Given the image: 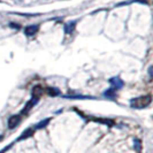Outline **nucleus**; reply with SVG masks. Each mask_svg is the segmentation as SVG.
<instances>
[{
  "label": "nucleus",
  "instance_id": "5",
  "mask_svg": "<svg viewBox=\"0 0 153 153\" xmlns=\"http://www.w3.org/2000/svg\"><path fill=\"white\" fill-rule=\"evenodd\" d=\"M109 83L113 85V88H115L116 90L121 89L123 86V84H124L122 79H120L119 77H113V78H111V79H109Z\"/></svg>",
  "mask_w": 153,
  "mask_h": 153
},
{
  "label": "nucleus",
  "instance_id": "13",
  "mask_svg": "<svg viewBox=\"0 0 153 153\" xmlns=\"http://www.w3.org/2000/svg\"><path fill=\"white\" fill-rule=\"evenodd\" d=\"M149 74H150V76L152 77V67H150V69H149Z\"/></svg>",
  "mask_w": 153,
  "mask_h": 153
},
{
  "label": "nucleus",
  "instance_id": "3",
  "mask_svg": "<svg viewBox=\"0 0 153 153\" xmlns=\"http://www.w3.org/2000/svg\"><path fill=\"white\" fill-rule=\"evenodd\" d=\"M39 30V25H28V27H25L24 28V33L28 36V37H32V36H35Z\"/></svg>",
  "mask_w": 153,
  "mask_h": 153
},
{
  "label": "nucleus",
  "instance_id": "8",
  "mask_svg": "<svg viewBox=\"0 0 153 153\" xmlns=\"http://www.w3.org/2000/svg\"><path fill=\"white\" fill-rule=\"evenodd\" d=\"M43 94V88L40 85H36L33 89H32V97L33 98H40V96Z\"/></svg>",
  "mask_w": 153,
  "mask_h": 153
},
{
  "label": "nucleus",
  "instance_id": "2",
  "mask_svg": "<svg viewBox=\"0 0 153 153\" xmlns=\"http://www.w3.org/2000/svg\"><path fill=\"white\" fill-rule=\"evenodd\" d=\"M20 122H21V116L20 115H13L8 119V128L14 129L20 124Z\"/></svg>",
  "mask_w": 153,
  "mask_h": 153
},
{
  "label": "nucleus",
  "instance_id": "10",
  "mask_svg": "<svg viewBox=\"0 0 153 153\" xmlns=\"http://www.w3.org/2000/svg\"><path fill=\"white\" fill-rule=\"evenodd\" d=\"M50 121H51V119H50V117L45 119L44 121H40V122L36 126V129H44V128H46V126L50 123Z\"/></svg>",
  "mask_w": 153,
  "mask_h": 153
},
{
  "label": "nucleus",
  "instance_id": "14",
  "mask_svg": "<svg viewBox=\"0 0 153 153\" xmlns=\"http://www.w3.org/2000/svg\"><path fill=\"white\" fill-rule=\"evenodd\" d=\"M1 139H2V136H0V140H1Z\"/></svg>",
  "mask_w": 153,
  "mask_h": 153
},
{
  "label": "nucleus",
  "instance_id": "7",
  "mask_svg": "<svg viewBox=\"0 0 153 153\" xmlns=\"http://www.w3.org/2000/svg\"><path fill=\"white\" fill-rule=\"evenodd\" d=\"M76 21H70V22L65 24V32L66 33H73V31L75 30L76 27Z\"/></svg>",
  "mask_w": 153,
  "mask_h": 153
},
{
  "label": "nucleus",
  "instance_id": "6",
  "mask_svg": "<svg viewBox=\"0 0 153 153\" xmlns=\"http://www.w3.org/2000/svg\"><path fill=\"white\" fill-rule=\"evenodd\" d=\"M33 134H35V129H33V128H28V129L24 131V132H22V134H21V136H20V137L17 138V142H20V140H23V139H27V138L31 137Z\"/></svg>",
  "mask_w": 153,
  "mask_h": 153
},
{
  "label": "nucleus",
  "instance_id": "4",
  "mask_svg": "<svg viewBox=\"0 0 153 153\" xmlns=\"http://www.w3.org/2000/svg\"><path fill=\"white\" fill-rule=\"evenodd\" d=\"M37 102H38V98H33V97H32V99L29 100V101L27 102V105L24 106V108H23V111H22V114H27V113H29V111H30L31 108L33 107Z\"/></svg>",
  "mask_w": 153,
  "mask_h": 153
},
{
  "label": "nucleus",
  "instance_id": "1",
  "mask_svg": "<svg viewBox=\"0 0 153 153\" xmlns=\"http://www.w3.org/2000/svg\"><path fill=\"white\" fill-rule=\"evenodd\" d=\"M152 101L151 96H142V97H138L135 99H131L130 101V106L132 108H137V109H142V108L147 107Z\"/></svg>",
  "mask_w": 153,
  "mask_h": 153
},
{
  "label": "nucleus",
  "instance_id": "11",
  "mask_svg": "<svg viewBox=\"0 0 153 153\" xmlns=\"http://www.w3.org/2000/svg\"><path fill=\"white\" fill-rule=\"evenodd\" d=\"M47 93H48L50 96H52V97H56V96L60 94V91H59L58 89H55V88H48V89H47Z\"/></svg>",
  "mask_w": 153,
  "mask_h": 153
},
{
  "label": "nucleus",
  "instance_id": "9",
  "mask_svg": "<svg viewBox=\"0 0 153 153\" xmlns=\"http://www.w3.org/2000/svg\"><path fill=\"white\" fill-rule=\"evenodd\" d=\"M115 96H116V89L115 88L108 89L104 92V97H106L108 99H115Z\"/></svg>",
  "mask_w": 153,
  "mask_h": 153
},
{
  "label": "nucleus",
  "instance_id": "12",
  "mask_svg": "<svg viewBox=\"0 0 153 153\" xmlns=\"http://www.w3.org/2000/svg\"><path fill=\"white\" fill-rule=\"evenodd\" d=\"M135 150L136 151H140V149H142V143H140V140L139 139H135Z\"/></svg>",
  "mask_w": 153,
  "mask_h": 153
}]
</instances>
